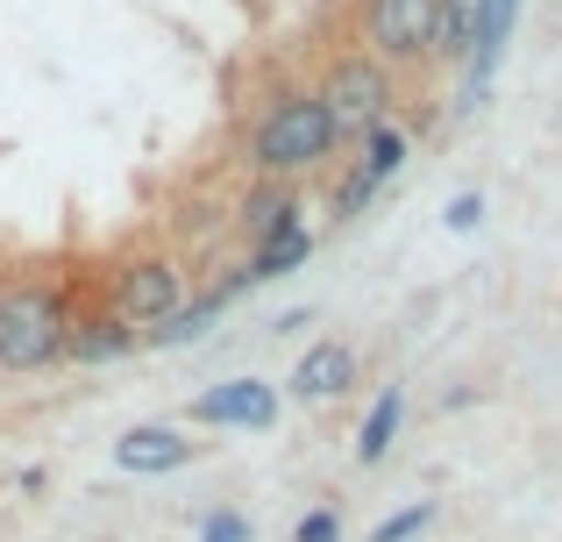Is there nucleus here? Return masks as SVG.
I'll return each instance as SVG.
<instances>
[{
  "mask_svg": "<svg viewBox=\"0 0 562 542\" xmlns=\"http://www.w3.org/2000/svg\"><path fill=\"white\" fill-rule=\"evenodd\" d=\"M314 100H321V114H328L335 143H357V136H371L384 122V108H392V71H384L371 51H349V57H335V65L321 71Z\"/></svg>",
  "mask_w": 562,
  "mask_h": 542,
  "instance_id": "obj_3",
  "label": "nucleus"
},
{
  "mask_svg": "<svg viewBox=\"0 0 562 542\" xmlns=\"http://www.w3.org/2000/svg\"><path fill=\"white\" fill-rule=\"evenodd\" d=\"M484 29V0H435V57L441 65H470Z\"/></svg>",
  "mask_w": 562,
  "mask_h": 542,
  "instance_id": "obj_9",
  "label": "nucleus"
},
{
  "mask_svg": "<svg viewBox=\"0 0 562 542\" xmlns=\"http://www.w3.org/2000/svg\"><path fill=\"white\" fill-rule=\"evenodd\" d=\"M363 43L384 71L435 57V0H363Z\"/></svg>",
  "mask_w": 562,
  "mask_h": 542,
  "instance_id": "obj_5",
  "label": "nucleus"
},
{
  "mask_svg": "<svg viewBox=\"0 0 562 542\" xmlns=\"http://www.w3.org/2000/svg\"><path fill=\"white\" fill-rule=\"evenodd\" d=\"M513 22H520V0H484V29H477V51H470V108H477V93L492 86L498 51H506Z\"/></svg>",
  "mask_w": 562,
  "mask_h": 542,
  "instance_id": "obj_10",
  "label": "nucleus"
},
{
  "mask_svg": "<svg viewBox=\"0 0 562 542\" xmlns=\"http://www.w3.org/2000/svg\"><path fill=\"white\" fill-rule=\"evenodd\" d=\"M192 421H206V429H271L278 421V386L271 378H228V386H214V392L192 400Z\"/></svg>",
  "mask_w": 562,
  "mask_h": 542,
  "instance_id": "obj_6",
  "label": "nucleus"
},
{
  "mask_svg": "<svg viewBox=\"0 0 562 542\" xmlns=\"http://www.w3.org/2000/svg\"><path fill=\"white\" fill-rule=\"evenodd\" d=\"M243 222H249V236H257V243L292 236V229H300V200H292V186H278V193L263 186V193L249 200V214H243Z\"/></svg>",
  "mask_w": 562,
  "mask_h": 542,
  "instance_id": "obj_13",
  "label": "nucleus"
},
{
  "mask_svg": "<svg viewBox=\"0 0 562 542\" xmlns=\"http://www.w3.org/2000/svg\"><path fill=\"white\" fill-rule=\"evenodd\" d=\"M378 193H384V186H378V179H363V172L349 165V172H342V186H335V222H349V214H363V208H371Z\"/></svg>",
  "mask_w": 562,
  "mask_h": 542,
  "instance_id": "obj_17",
  "label": "nucleus"
},
{
  "mask_svg": "<svg viewBox=\"0 0 562 542\" xmlns=\"http://www.w3.org/2000/svg\"><path fill=\"white\" fill-rule=\"evenodd\" d=\"M398 421H406V392H378V407L363 414V429H357V457L363 464H384V450H392V435H398Z\"/></svg>",
  "mask_w": 562,
  "mask_h": 542,
  "instance_id": "obj_12",
  "label": "nucleus"
},
{
  "mask_svg": "<svg viewBox=\"0 0 562 542\" xmlns=\"http://www.w3.org/2000/svg\"><path fill=\"white\" fill-rule=\"evenodd\" d=\"M306 257H314V236L306 229H292V236H278V243H257V257H249V278H285V272H300Z\"/></svg>",
  "mask_w": 562,
  "mask_h": 542,
  "instance_id": "obj_15",
  "label": "nucleus"
},
{
  "mask_svg": "<svg viewBox=\"0 0 562 542\" xmlns=\"http://www.w3.org/2000/svg\"><path fill=\"white\" fill-rule=\"evenodd\" d=\"M186 307V272H179V257H165V251H143V257H122L114 265V300H108V314L122 321L128 335H157L171 314Z\"/></svg>",
  "mask_w": 562,
  "mask_h": 542,
  "instance_id": "obj_4",
  "label": "nucleus"
},
{
  "mask_svg": "<svg viewBox=\"0 0 562 542\" xmlns=\"http://www.w3.org/2000/svg\"><path fill=\"white\" fill-rule=\"evenodd\" d=\"M285 386H292V400H306V407H328V400H342V392L357 386V350H349V343H335V335H328V343H314L300 364H292V378H285Z\"/></svg>",
  "mask_w": 562,
  "mask_h": 542,
  "instance_id": "obj_7",
  "label": "nucleus"
},
{
  "mask_svg": "<svg viewBox=\"0 0 562 542\" xmlns=\"http://www.w3.org/2000/svg\"><path fill=\"white\" fill-rule=\"evenodd\" d=\"M484 222V193H456L449 200V229H477Z\"/></svg>",
  "mask_w": 562,
  "mask_h": 542,
  "instance_id": "obj_20",
  "label": "nucleus"
},
{
  "mask_svg": "<svg viewBox=\"0 0 562 542\" xmlns=\"http://www.w3.org/2000/svg\"><path fill=\"white\" fill-rule=\"evenodd\" d=\"M128 343H136V335H128L114 314H71V343H65V357L100 364V357H122Z\"/></svg>",
  "mask_w": 562,
  "mask_h": 542,
  "instance_id": "obj_11",
  "label": "nucleus"
},
{
  "mask_svg": "<svg viewBox=\"0 0 562 542\" xmlns=\"http://www.w3.org/2000/svg\"><path fill=\"white\" fill-rule=\"evenodd\" d=\"M200 542H249V521L221 507V515H206V521H200Z\"/></svg>",
  "mask_w": 562,
  "mask_h": 542,
  "instance_id": "obj_19",
  "label": "nucleus"
},
{
  "mask_svg": "<svg viewBox=\"0 0 562 542\" xmlns=\"http://www.w3.org/2000/svg\"><path fill=\"white\" fill-rule=\"evenodd\" d=\"M406 165V129H392V122H378L371 136H363V157H357V172L363 179H378V186H392V172Z\"/></svg>",
  "mask_w": 562,
  "mask_h": 542,
  "instance_id": "obj_14",
  "label": "nucleus"
},
{
  "mask_svg": "<svg viewBox=\"0 0 562 542\" xmlns=\"http://www.w3.org/2000/svg\"><path fill=\"white\" fill-rule=\"evenodd\" d=\"M427 521H435V507H427V500H413V507H398V515H384L378 529H371V542H413V535L427 529Z\"/></svg>",
  "mask_w": 562,
  "mask_h": 542,
  "instance_id": "obj_16",
  "label": "nucleus"
},
{
  "mask_svg": "<svg viewBox=\"0 0 562 542\" xmlns=\"http://www.w3.org/2000/svg\"><path fill=\"white\" fill-rule=\"evenodd\" d=\"M65 343H71L65 292L43 286V278H14V286H0V372H8V378L50 372V364H65Z\"/></svg>",
  "mask_w": 562,
  "mask_h": 542,
  "instance_id": "obj_1",
  "label": "nucleus"
},
{
  "mask_svg": "<svg viewBox=\"0 0 562 542\" xmlns=\"http://www.w3.org/2000/svg\"><path fill=\"white\" fill-rule=\"evenodd\" d=\"M292 542H342V515H335V507H314V515L292 529Z\"/></svg>",
  "mask_w": 562,
  "mask_h": 542,
  "instance_id": "obj_18",
  "label": "nucleus"
},
{
  "mask_svg": "<svg viewBox=\"0 0 562 542\" xmlns=\"http://www.w3.org/2000/svg\"><path fill=\"white\" fill-rule=\"evenodd\" d=\"M335 151H342V143H335V129H328V114H321L314 93H278L271 108L249 122V165H257L263 179L321 172Z\"/></svg>",
  "mask_w": 562,
  "mask_h": 542,
  "instance_id": "obj_2",
  "label": "nucleus"
},
{
  "mask_svg": "<svg viewBox=\"0 0 562 542\" xmlns=\"http://www.w3.org/2000/svg\"><path fill=\"white\" fill-rule=\"evenodd\" d=\"M192 450H200V443H186L179 429L143 421V429H128L122 443H114V464H122V472H136V478H150V472H179V464H192Z\"/></svg>",
  "mask_w": 562,
  "mask_h": 542,
  "instance_id": "obj_8",
  "label": "nucleus"
}]
</instances>
